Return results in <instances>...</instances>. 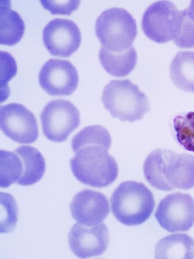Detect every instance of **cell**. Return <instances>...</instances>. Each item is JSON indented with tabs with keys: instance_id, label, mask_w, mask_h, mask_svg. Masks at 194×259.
<instances>
[{
	"instance_id": "16",
	"label": "cell",
	"mask_w": 194,
	"mask_h": 259,
	"mask_svg": "<svg viewBox=\"0 0 194 259\" xmlns=\"http://www.w3.org/2000/svg\"><path fill=\"white\" fill-rule=\"evenodd\" d=\"M170 75L178 89L194 93V52H178L171 63Z\"/></svg>"
},
{
	"instance_id": "24",
	"label": "cell",
	"mask_w": 194,
	"mask_h": 259,
	"mask_svg": "<svg viewBox=\"0 0 194 259\" xmlns=\"http://www.w3.org/2000/svg\"><path fill=\"white\" fill-rule=\"evenodd\" d=\"M40 3L54 15H70L80 4V1H41Z\"/></svg>"
},
{
	"instance_id": "6",
	"label": "cell",
	"mask_w": 194,
	"mask_h": 259,
	"mask_svg": "<svg viewBox=\"0 0 194 259\" xmlns=\"http://www.w3.org/2000/svg\"><path fill=\"white\" fill-rule=\"evenodd\" d=\"M44 136L51 141L62 143L80 123V113L75 105L66 100L51 101L40 113Z\"/></svg>"
},
{
	"instance_id": "2",
	"label": "cell",
	"mask_w": 194,
	"mask_h": 259,
	"mask_svg": "<svg viewBox=\"0 0 194 259\" xmlns=\"http://www.w3.org/2000/svg\"><path fill=\"white\" fill-rule=\"evenodd\" d=\"M71 168L77 180L96 188L110 186L118 176L117 161L102 146L81 148L71 159Z\"/></svg>"
},
{
	"instance_id": "12",
	"label": "cell",
	"mask_w": 194,
	"mask_h": 259,
	"mask_svg": "<svg viewBox=\"0 0 194 259\" xmlns=\"http://www.w3.org/2000/svg\"><path fill=\"white\" fill-rule=\"evenodd\" d=\"M68 243L72 253L80 258L100 256L109 246V229L104 224L90 229L75 224L69 232Z\"/></svg>"
},
{
	"instance_id": "1",
	"label": "cell",
	"mask_w": 194,
	"mask_h": 259,
	"mask_svg": "<svg viewBox=\"0 0 194 259\" xmlns=\"http://www.w3.org/2000/svg\"><path fill=\"white\" fill-rule=\"evenodd\" d=\"M143 172L151 186L158 190H191L194 187V156L154 150L146 158Z\"/></svg>"
},
{
	"instance_id": "19",
	"label": "cell",
	"mask_w": 194,
	"mask_h": 259,
	"mask_svg": "<svg viewBox=\"0 0 194 259\" xmlns=\"http://www.w3.org/2000/svg\"><path fill=\"white\" fill-rule=\"evenodd\" d=\"M112 139L106 128L102 125H90L77 133L71 142L73 152L76 153L86 146L99 145L109 150Z\"/></svg>"
},
{
	"instance_id": "5",
	"label": "cell",
	"mask_w": 194,
	"mask_h": 259,
	"mask_svg": "<svg viewBox=\"0 0 194 259\" xmlns=\"http://www.w3.org/2000/svg\"><path fill=\"white\" fill-rule=\"evenodd\" d=\"M95 33L102 48L111 52H123L133 47L137 33V24L132 15L123 8H110L97 18Z\"/></svg>"
},
{
	"instance_id": "20",
	"label": "cell",
	"mask_w": 194,
	"mask_h": 259,
	"mask_svg": "<svg viewBox=\"0 0 194 259\" xmlns=\"http://www.w3.org/2000/svg\"><path fill=\"white\" fill-rule=\"evenodd\" d=\"M0 161L1 188H8L13 183L18 184L24 174L22 160L18 154L1 150Z\"/></svg>"
},
{
	"instance_id": "18",
	"label": "cell",
	"mask_w": 194,
	"mask_h": 259,
	"mask_svg": "<svg viewBox=\"0 0 194 259\" xmlns=\"http://www.w3.org/2000/svg\"><path fill=\"white\" fill-rule=\"evenodd\" d=\"M0 12V43L10 47L15 46L24 36V20L17 12L11 9L10 4L4 6L2 2Z\"/></svg>"
},
{
	"instance_id": "22",
	"label": "cell",
	"mask_w": 194,
	"mask_h": 259,
	"mask_svg": "<svg viewBox=\"0 0 194 259\" xmlns=\"http://www.w3.org/2000/svg\"><path fill=\"white\" fill-rule=\"evenodd\" d=\"M1 233L14 230L17 223V205L15 198L9 194L1 193Z\"/></svg>"
},
{
	"instance_id": "13",
	"label": "cell",
	"mask_w": 194,
	"mask_h": 259,
	"mask_svg": "<svg viewBox=\"0 0 194 259\" xmlns=\"http://www.w3.org/2000/svg\"><path fill=\"white\" fill-rule=\"evenodd\" d=\"M70 209L73 219L79 225L87 227L100 225L110 211L107 197L88 189L82 190L73 198Z\"/></svg>"
},
{
	"instance_id": "4",
	"label": "cell",
	"mask_w": 194,
	"mask_h": 259,
	"mask_svg": "<svg viewBox=\"0 0 194 259\" xmlns=\"http://www.w3.org/2000/svg\"><path fill=\"white\" fill-rule=\"evenodd\" d=\"M101 100L110 114L121 121H139L151 109L148 97L129 79L110 81Z\"/></svg>"
},
{
	"instance_id": "21",
	"label": "cell",
	"mask_w": 194,
	"mask_h": 259,
	"mask_svg": "<svg viewBox=\"0 0 194 259\" xmlns=\"http://www.w3.org/2000/svg\"><path fill=\"white\" fill-rule=\"evenodd\" d=\"M176 140L182 147L194 152V113L189 112L174 119Z\"/></svg>"
},
{
	"instance_id": "7",
	"label": "cell",
	"mask_w": 194,
	"mask_h": 259,
	"mask_svg": "<svg viewBox=\"0 0 194 259\" xmlns=\"http://www.w3.org/2000/svg\"><path fill=\"white\" fill-rule=\"evenodd\" d=\"M181 11L170 1L154 3L144 12L141 28L146 36L155 42L173 40L180 24Z\"/></svg>"
},
{
	"instance_id": "23",
	"label": "cell",
	"mask_w": 194,
	"mask_h": 259,
	"mask_svg": "<svg viewBox=\"0 0 194 259\" xmlns=\"http://www.w3.org/2000/svg\"><path fill=\"white\" fill-rule=\"evenodd\" d=\"M173 41L179 48H194V22L190 20L185 9L181 11L179 28Z\"/></svg>"
},
{
	"instance_id": "11",
	"label": "cell",
	"mask_w": 194,
	"mask_h": 259,
	"mask_svg": "<svg viewBox=\"0 0 194 259\" xmlns=\"http://www.w3.org/2000/svg\"><path fill=\"white\" fill-rule=\"evenodd\" d=\"M81 39L79 27L67 19L51 20L43 29L44 47L54 56H71L80 47Z\"/></svg>"
},
{
	"instance_id": "3",
	"label": "cell",
	"mask_w": 194,
	"mask_h": 259,
	"mask_svg": "<svg viewBox=\"0 0 194 259\" xmlns=\"http://www.w3.org/2000/svg\"><path fill=\"white\" fill-rule=\"evenodd\" d=\"M110 202L113 215L127 226L142 225L152 215L156 205L152 191L143 183L134 181L121 183Z\"/></svg>"
},
{
	"instance_id": "10",
	"label": "cell",
	"mask_w": 194,
	"mask_h": 259,
	"mask_svg": "<svg viewBox=\"0 0 194 259\" xmlns=\"http://www.w3.org/2000/svg\"><path fill=\"white\" fill-rule=\"evenodd\" d=\"M39 84L48 95L70 96L79 84V74L70 61L51 59L39 73Z\"/></svg>"
},
{
	"instance_id": "8",
	"label": "cell",
	"mask_w": 194,
	"mask_h": 259,
	"mask_svg": "<svg viewBox=\"0 0 194 259\" xmlns=\"http://www.w3.org/2000/svg\"><path fill=\"white\" fill-rule=\"evenodd\" d=\"M155 215L170 233L188 231L194 225V198L184 193L168 194L160 201Z\"/></svg>"
},
{
	"instance_id": "17",
	"label": "cell",
	"mask_w": 194,
	"mask_h": 259,
	"mask_svg": "<svg viewBox=\"0 0 194 259\" xmlns=\"http://www.w3.org/2000/svg\"><path fill=\"white\" fill-rule=\"evenodd\" d=\"M22 160L24 174L18 182L20 186H31L42 178L45 172V161L38 150L30 146H20L15 150Z\"/></svg>"
},
{
	"instance_id": "9",
	"label": "cell",
	"mask_w": 194,
	"mask_h": 259,
	"mask_svg": "<svg viewBox=\"0 0 194 259\" xmlns=\"http://www.w3.org/2000/svg\"><path fill=\"white\" fill-rule=\"evenodd\" d=\"M0 126L5 136L20 144H32L38 137V126L34 114L20 104L1 106Z\"/></svg>"
},
{
	"instance_id": "25",
	"label": "cell",
	"mask_w": 194,
	"mask_h": 259,
	"mask_svg": "<svg viewBox=\"0 0 194 259\" xmlns=\"http://www.w3.org/2000/svg\"><path fill=\"white\" fill-rule=\"evenodd\" d=\"M185 10L190 20H192V22H194V1H191L189 7L187 9H185Z\"/></svg>"
},
{
	"instance_id": "15",
	"label": "cell",
	"mask_w": 194,
	"mask_h": 259,
	"mask_svg": "<svg viewBox=\"0 0 194 259\" xmlns=\"http://www.w3.org/2000/svg\"><path fill=\"white\" fill-rule=\"evenodd\" d=\"M100 62L105 71L116 77H125L135 68L137 55L134 47L121 53L111 52L101 48L99 53Z\"/></svg>"
},
{
	"instance_id": "14",
	"label": "cell",
	"mask_w": 194,
	"mask_h": 259,
	"mask_svg": "<svg viewBox=\"0 0 194 259\" xmlns=\"http://www.w3.org/2000/svg\"><path fill=\"white\" fill-rule=\"evenodd\" d=\"M155 252L158 259H193L194 239L183 233L169 235L159 241Z\"/></svg>"
}]
</instances>
